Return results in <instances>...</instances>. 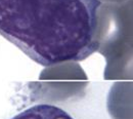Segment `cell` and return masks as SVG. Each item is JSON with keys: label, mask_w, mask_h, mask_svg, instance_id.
I'll return each mask as SVG.
<instances>
[{"label": "cell", "mask_w": 133, "mask_h": 119, "mask_svg": "<svg viewBox=\"0 0 133 119\" xmlns=\"http://www.w3.org/2000/svg\"><path fill=\"white\" fill-rule=\"evenodd\" d=\"M100 0H0V35L48 67L99 49Z\"/></svg>", "instance_id": "obj_1"}, {"label": "cell", "mask_w": 133, "mask_h": 119, "mask_svg": "<svg viewBox=\"0 0 133 119\" xmlns=\"http://www.w3.org/2000/svg\"><path fill=\"white\" fill-rule=\"evenodd\" d=\"M11 119H74L63 109L48 104H39L24 110Z\"/></svg>", "instance_id": "obj_2"}]
</instances>
